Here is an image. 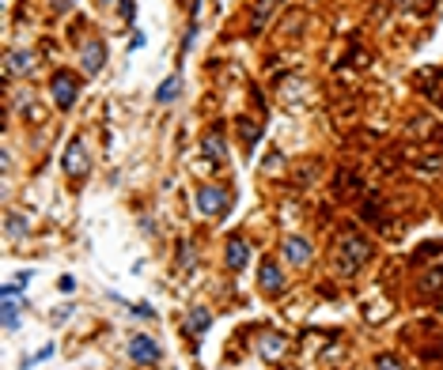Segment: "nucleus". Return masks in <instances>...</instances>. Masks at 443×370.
I'll list each match as a JSON object with an SVG mask.
<instances>
[{
  "label": "nucleus",
  "mask_w": 443,
  "mask_h": 370,
  "mask_svg": "<svg viewBox=\"0 0 443 370\" xmlns=\"http://www.w3.org/2000/svg\"><path fill=\"white\" fill-rule=\"evenodd\" d=\"M4 65H8V68H4L8 76H27V72L34 68V53H27V49H12L8 57H4Z\"/></svg>",
  "instance_id": "10"
},
{
  "label": "nucleus",
  "mask_w": 443,
  "mask_h": 370,
  "mask_svg": "<svg viewBox=\"0 0 443 370\" xmlns=\"http://www.w3.org/2000/svg\"><path fill=\"white\" fill-rule=\"evenodd\" d=\"M440 102H443V95H440Z\"/></svg>",
  "instance_id": "24"
},
{
  "label": "nucleus",
  "mask_w": 443,
  "mask_h": 370,
  "mask_svg": "<svg viewBox=\"0 0 443 370\" xmlns=\"http://www.w3.org/2000/svg\"><path fill=\"white\" fill-rule=\"evenodd\" d=\"M23 231H27V223H23V219L8 216V234H23Z\"/></svg>",
  "instance_id": "21"
},
{
  "label": "nucleus",
  "mask_w": 443,
  "mask_h": 370,
  "mask_svg": "<svg viewBox=\"0 0 443 370\" xmlns=\"http://www.w3.org/2000/svg\"><path fill=\"white\" fill-rule=\"evenodd\" d=\"M246 264H250V246H246L243 238H231L228 242V268L231 272H243Z\"/></svg>",
  "instance_id": "9"
},
{
  "label": "nucleus",
  "mask_w": 443,
  "mask_h": 370,
  "mask_svg": "<svg viewBox=\"0 0 443 370\" xmlns=\"http://www.w3.org/2000/svg\"><path fill=\"white\" fill-rule=\"evenodd\" d=\"M122 19H125V23L137 19V8H133V0H122Z\"/></svg>",
  "instance_id": "19"
},
{
  "label": "nucleus",
  "mask_w": 443,
  "mask_h": 370,
  "mask_svg": "<svg viewBox=\"0 0 443 370\" xmlns=\"http://www.w3.org/2000/svg\"><path fill=\"white\" fill-rule=\"evenodd\" d=\"M367 253H371L367 238H360V234H345L341 246H337V268H341V276L360 272V264L367 261Z\"/></svg>",
  "instance_id": "1"
},
{
  "label": "nucleus",
  "mask_w": 443,
  "mask_h": 370,
  "mask_svg": "<svg viewBox=\"0 0 443 370\" xmlns=\"http://www.w3.org/2000/svg\"><path fill=\"white\" fill-rule=\"evenodd\" d=\"M50 91H54V102L61 106V110H69L72 102H76V95H80V80L72 72H54V80H50Z\"/></svg>",
  "instance_id": "2"
},
{
  "label": "nucleus",
  "mask_w": 443,
  "mask_h": 370,
  "mask_svg": "<svg viewBox=\"0 0 443 370\" xmlns=\"http://www.w3.org/2000/svg\"><path fill=\"white\" fill-rule=\"evenodd\" d=\"M375 370H402V362H398V359H387V355H382V359L375 362Z\"/></svg>",
  "instance_id": "20"
},
{
  "label": "nucleus",
  "mask_w": 443,
  "mask_h": 370,
  "mask_svg": "<svg viewBox=\"0 0 443 370\" xmlns=\"http://www.w3.org/2000/svg\"><path fill=\"white\" fill-rule=\"evenodd\" d=\"M133 314H137V317H155V310L148 306V302H137V306H133Z\"/></svg>",
  "instance_id": "22"
},
{
  "label": "nucleus",
  "mask_w": 443,
  "mask_h": 370,
  "mask_svg": "<svg viewBox=\"0 0 443 370\" xmlns=\"http://www.w3.org/2000/svg\"><path fill=\"white\" fill-rule=\"evenodd\" d=\"M50 355H54V344H46L42 347V351H34L31 359H23V367H34V362H42V359H50Z\"/></svg>",
  "instance_id": "16"
},
{
  "label": "nucleus",
  "mask_w": 443,
  "mask_h": 370,
  "mask_svg": "<svg viewBox=\"0 0 443 370\" xmlns=\"http://www.w3.org/2000/svg\"><path fill=\"white\" fill-rule=\"evenodd\" d=\"M69 4H72V0H54V8H57V12H65Z\"/></svg>",
  "instance_id": "23"
},
{
  "label": "nucleus",
  "mask_w": 443,
  "mask_h": 370,
  "mask_svg": "<svg viewBox=\"0 0 443 370\" xmlns=\"http://www.w3.org/2000/svg\"><path fill=\"white\" fill-rule=\"evenodd\" d=\"M239 125H243V132H246V140H250V143H258V125H254V121H239Z\"/></svg>",
  "instance_id": "17"
},
{
  "label": "nucleus",
  "mask_w": 443,
  "mask_h": 370,
  "mask_svg": "<svg viewBox=\"0 0 443 370\" xmlns=\"http://www.w3.org/2000/svg\"><path fill=\"white\" fill-rule=\"evenodd\" d=\"M281 347H284V340L277 336V332H273V336H269V340H261V355H277V351H281Z\"/></svg>",
  "instance_id": "15"
},
{
  "label": "nucleus",
  "mask_w": 443,
  "mask_h": 370,
  "mask_svg": "<svg viewBox=\"0 0 443 370\" xmlns=\"http://www.w3.org/2000/svg\"><path fill=\"white\" fill-rule=\"evenodd\" d=\"M205 155L208 159H224L228 155V148H224V128L216 125L213 132H205Z\"/></svg>",
  "instance_id": "13"
},
{
  "label": "nucleus",
  "mask_w": 443,
  "mask_h": 370,
  "mask_svg": "<svg viewBox=\"0 0 443 370\" xmlns=\"http://www.w3.org/2000/svg\"><path fill=\"white\" fill-rule=\"evenodd\" d=\"M193 200H197V211H201V216H224V211H228V204H231L228 193H224L220 185H201Z\"/></svg>",
  "instance_id": "3"
},
{
  "label": "nucleus",
  "mask_w": 443,
  "mask_h": 370,
  "mask_svg": "<svg viewBox=\"0 0 443 370\" xmlns=\"http://www.w3.org/2000/svg\"><path fill=\"white\" fill-rule=\"evenodd\" d=\"M178 91H182V76L171 72L167 80H163L160 87H155V102H160V106H171V102L178 98Z\"/></svg>",
  "instance_id": "11"
},
{
  "label": "nucleus",
  "mask_w": 443,
  "mask_h": 370,
  "mask_svg": "<svg viewBox=\"0 0 443 370\" xmlns=\"http://www.w3.org/2000/svg\"><path fill=\"white\" fill-rule=\"evenodd\" d=\"M19 325V299H4V329H16Z\"/></svg>",
  "instance_id": "14"
},
{
  "label": "nucleus",
  "mask_w": 443,
  "mask_h": 370,
  "mask_svg": "<svg viewBox=\"0 0 443 370\" xmlns=\"http://www.w3.org/2000/svg\"><path fill=\"white\" fill-rule=\"evenodd\" d=\"M443 284V272L435 268V272H428V279H424V291H435V287Z\"/></svg>",
  "instance_id": "18"
},
{
  "label": "nucleus",
  "mask_w": 443,
  "mask_h": 370,
  "mask_svg": "<svg viewBox=\"0 0 443 370\" xmlns=\"http://www.w3.org/2000/svg\"><path fill=\"white\" fill-rule=\"evenodd\" d=\"M213 325V314H208V306H193L190 314H186V336L193 340V347H197V340H201V332Z\"/></svg>",
  "instance_id": "7"
},
{
  "label": "nucleus",
  "mask_w": 443,
  "mask_h": 370,
  "mask_svg": "<svg viewBox=\"0 0 443 370\" xmlns=\"http://www.w3.org/2000/svg\"><path fill=\"white\" fill-rule=\"evenodd\" d=\"M258 287H261L266 294H281V291H284V276H281V268H277L273 261L261 264V272H258Z\"/></svg>",
  "instance_id": "8"
},
{
  "label": "nucleus",
  "mask_w": 443,
  "mask_h": 370,
  "mask_svg": "<svg viewBox=\"0 0 443 370\" xmlns=\"http://www.w3.org/2000/svg\"><path fill=\"white\" fill-rule=\"evenodd\" d=\"M91 170V159L84 155V140H72L69 143V151H65V174H69V178H84V174Z\"/></svg>",
  "instance_id": "5"
},
{
  "label": "nucleus",
  "mask_w": 443,
  "mask_h": 370,
  "mask_svg": "<svg viewBox=\"0 0 443 370\" xmlns=\"http://www.w3.org/2000/svg\"><path fill=\"white\" fill-rule=\"evenodd\" d=\"M284 257H288L292 264H307L311 261V242L307 238H288L284 242Z\"/></svg>",
  "instance_id": "12"
},
{
  "label": "nucleus",
  "mask_w": 443,
  "mask_h": 370,
  "mask_svg": "<svg viewBox=\"0 0 443 370\" xmlns=\"http://www.w3.org/2000/svg\"><path fill=\"white\" fill-rule=\"evenodd\" d=\"M80 65H84L87 76L102 72V65H107V42H102V38H91V42L84 45V53H80Z\"/></svg>",
  "instance_id": "6"
},
{
  "label": "nucleus",
  "mask_w": 443,
  "mask_h": 370,
  "mask_svg": "<svg viewBox=\"0 0 443 370\" xmlns=\"http://www.w3.org/2000/svg\"><path fill=\"white\" fill-rule=\"evenodd\" d=\"M160 344H155L152 336H144V332H140V336H133L129 340V359L133 362H140V367H152V362H160Z\"/></svg>",
  "instance_id": "4"
}]
</instances>
